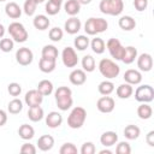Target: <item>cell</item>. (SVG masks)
Returning <instances> with one entry per match:
<instances>
[{"label": "cell", "mask_w": 154, "mask_h": 154, "mask_svg": "<svg viewBox=\"0 0 154 154\" xmlns=\"http://www.w3.org/2000/svg\"><path fill=\"white\" fill-rule=\"evenodd\" d=\"M54 97H55L57 106L60 111H67L69 108H71V106L73 103L72 90L65 85H61L55 90Z\"/></svg>", "instance_id": "obj_1"}, {"label": "cell", "mask_w": 154, "mask_h": 154, "mask_svg": "<svg viewBox=\"0 0 154 154\" xmlns=\"http://www.w3.org/2000/svg\"><path fill=\"white\" fill-rule=\"evenodd\" d=\"M107 28H108V23L103 18L90 17L84 23V31H85V34L87 35H91V36L106 31Z\"/></svg>", "instance_id": "obj_2"}, {"label": "cell", "mask_w": 154, "mask_h": 154, "mask_svg": "<svg viewBox=\"0 0 154 154\" xmlns=\"http://www.w3.org/2000/svg\"><path fill=\"white\" fill-rule=\"evenodd\" d=\"M99 71L103 77H106V79H113L120 73V67L113 60L103 58L99 63Z\"/></svg>", "instance_id": "obj_3"}, {"label": "cell", "mask_w": 154, "mask_h": 154, "mask_svg": "<svg viewBox=\"0 0 154 154\" xmlns=\"http://www.w3.org/2000/svg\"><path fill=\"white\" fill-rule=\"evenodd\" d=\"M99 10L103 14L119 16L124 10L123 0H101L99 4Z\"/></svg>", "instance_id": "obj_4"}, {"label": "cell", "mask_w": 154, "mask_h": 154, "mask_svg": "<svg viewBox=\"0 0 154 154\" xmlns=\"http://www.w3.org/2000/svg\"><path fill=\"white\" fill-rule=\"evenodd\" d=\"M85 119H87V111L81 106H76L72 108V111L67 117V125L71 129H79L83 126Z\"/></svg>", "instance_id": "obj_5"}, {"label": "cell", "mask_w": 154, "mask_h": 154, "mask_svg": "<svg viewBox=\"0 0 154 154\" xmlns=\"http://www.w3.org/2000/svg\"><path fill=\"white\" fill-rule=\"evenodd\" d=\"M8 34L11 35L12 40L14 42H18V43H23L28 40L29 37V34L25 29V26L19 23V22H12L10 25H8Z\"/></svg>", "instance_id": "obj_6"}, {"label": "cell", "mask_w": 154, "mask_h": 154, "mask_svg": "<svg viewBox=\"0 0 154 154\" xmlns=\"http://www.w3.org/2000/svg\"><path fill=\"white\" fill-rule=\"evenodd\" d=\"M135 99L138 102H152L154 100V89L149 84H142L135 90Z\"/></svg>", "instance_id": "obj_7"}, {"label": "cell", "mask_w": 154, "mask_h": 154, "mask_svg": "<svg viewBox=\"0 0 154 154\" xmlns=\"http://www.w3.org/2000/svg\"><path fill=\"white\" fill-rule=\"evenodd\" d=\"M106 47L111 54V57L116 60H122V57H123V53H124V46L122 45V42L118 40V38H109L107 42H106Z\"/></svg>", "instance_id": "obj_8"}, {"label": "cell", "mask_w": 154, "mask_h": 154, "mask_svg": "<svg viewBox=\"0 0 154 154\" xmlns=\"http://www.w3.org/2000/svg\"><path fill=\"white\" fill-rule=\"evenodd\" d=\"M61 60L66 67H75L78 64V57L72 47H65L61 52Z\"/></svg>", "instance_id": "obj_9"}, {"label": "cell", "mask_w": 154, "mask_h": 154, "mask_svg": "<svg viewBox=\"0 0 154 154\" xmlns=\"http://www.w3.org/2000/svg\"><path fill=\"white\" fill-rule=\"evenodd\" d=\"M16 60L19 65L22 66H28L32 63L34 60V54L32 51L28 47H20L16 52Z\"/></svg>", "instance_id": "obj_10"}, {"label": "cell", "mask_w": 154, "mask_h": 154, "mask_svg": "<svg viewBox=\"0 0 154 154\" xmlns=\"http://www.w3.org/2000/svg\"><path fill=\"white\" fill-rule=\"evenodd\" d=\"M114 107H116V102H114L113 97H111L108 95H103L96 102V108L101 113H111L114 109Z\"/></svg>", "instance_id": "obj_11"}, {"label": "cell", "mask_w": 154, "mask_h": 154, "mask_svg": "<svg viewBox=\"0 0 154 154\" xmlns=\"http://www.w3.org/2000/svg\"><path fill=\"white\" fill-rule=\"evenodd\" d=\"M137 67L142 72H149L153 67V58L149 53H142L137 55Z\"/></svg>", "instance_id": "obj_12"}, {"label": "cell", "mask_w": 154, "mask_h": 154, "mask_svg": "<svg viewBox=\"0 0 154 154\" xmlns=\"http://www.w3.org/2000/svg\"><path fill=\"white\" fill-rule=\"evenodd\" d=\"M43 101V96L40 94V91L37 89H31L29 91H26L25 96H24V102L29 106V107H32V106H41Z\"/></svg>", "instance_id": "obj_13"}, {"label": "cell", "mask_w": 154, "mask_h": 154, "mask_svg": "<svg viewBox=\"0 0 154 154\" xmlns=\"http://www.w3.org/2000/svg\"><path fill=\"white\" fill-rule=\"evenodd\" d=\"M69 79H70V83L73 85H82L87 81V73L82 69H75L70 72Z\"/></svg>", "instance_id": "obj_14"}, {"label": "cell", "mask_w": 154, "mask_h": 154, "mask_svg": "<svg viewBox=\"0 0 154 154\" xmlns=\"http://www.w3.org/2000/svg\"><path fill=\"white\" fill-rule=\"evenodd\" d=\"M81 28H82V23H81V20H79L76 16L70 17V18L64 23V29H65V31H66L67 34H70V35L77 34V32L81 30Z\"/></svg>", "instance_id": "obj_15"}, {"label": "cell", "mask_w": 154, "mask_h": 154, "mask_svg": "<svg viewBox=\"0 0 154 154\" xmlns=\"http://www.w3.org/2000/svg\"><path fill=\"white\" fill-rule=\"evenodd\" d=\"M124 81L131 85H137L142 82V73L138 71V70H135V69H129L125 71L124 73Z\"/></svg>", "instance_id": "obj_16"}, {"label": "cell", "mask_w": 154, "mask_h": 154, "mask_svg": "<svg viewBox=\"0 0 154 154\" xmlns=\"http://www.w3.org/2000/svg\"><path fill=\"white\" fill-rule=\"evenodd\" d=\"M61 123H63V116L57 111H52L46 116V125L51 129L59 128Z\"/></svg>", "instance_id": "obj_17"}, {"label": "cell", "mask_w": 154, "mask_h": 154, "mask_svg": "<svg viewBox=\"0 0 154 154\" xmlns=\"http://www.w3.org/2000/svg\"><path fill=\"white\" fill-rule=\"evenodd\" d=\"M118 142V135L116 131H105L100 136V143L103 147H112Z\"/></svg>", "instance_id": "obj_18"}, {"label": "cell", "mask_w": 154, "mask_h": 154, "mask_svg": "<svg viewBox=\"0 0 154 154\" xmlns=\"http://www.w3.org/2000/svg\"><path fill=\"white\" fill-rule=\"evenodd\" d=\"M54 146V138L51 135H42L37 140V148L42 152H48Z\"/></svg>", "instance_id": "obj_19"}, {"label": "cell", "mask_w": 154, "mask_h": 154, "mask_svg": "<svg viewBox=\"0 0 154 154\" xmlns=\"http://www.w3.org/2000/svg\"><path fill=\"white\" fill-rule=\"evenodd\" d=\"M5 13L7 14V17H10L12 19H18L22 16V8L19 7V5L17 2L10 1L5 6Z\"/></svg>", "instance_id": "obj_20"}, {"label": "cell", "mask_w": 154, "mask_h": 154, "mask_svg": "<svg viewBox=\"0 0 154 154\" xmlns=\"http://www.w3.org/2000/svg\"><path fill=\"white\" fill-rule=\"evenodd\" d=\"M137 58V48H135L134 46H128L124 48V53L122 57V61L126 65H130L135 61V59Z\"/></svg>", "instance_id": "obj_21"}, {"label": "cell", "mask_w": 154, "mask_h": 154, "mask_svg": "<svg viewBox=\"0 0 154 154\" xmlns=\"http://www.w3.org/2000/svg\"><path fill=\"white\" fill-rule=\"evenodd\" d=\"M57 66V60L53 59H48V58H41L38 61V69L43 72V73H51L55 70Z\"/></svg>", "instance_id": "obj_22"}, {"label": "cell", "mask_w": 154, "mask_h": 154, "mask_svg": "<svg viewBox=\"0 0 154 154\" xmlns=\"http://www.w3.org/2000/svg\"><path fill=\"white\" fill-rule=\"evenodd\" d=\"M118 25L124 31H131L136 26V22L131 16H122L118 19Z\"/></svg>", "instance_id": "obj_23"}, {"label": "cell", "mask_w": 154, "mask_h": 154, "mask_svg": "<svg viewBox=\"0 0 154 154\" xmlns=\"http://www.w3.org/2000/svg\"><path fill=\"white\" fill-rule=\"evenodd\" d=\"M64 10H65L66 14H69L70 17H73V16L79 13L81 4L78 2V0H67L64 4Z\"/></svg>", "instance_id": "obj_24"}, {"label": "cell", "mask_w": 154, "mask_h": 154, "mask_svg": "<svg viewBox=\"0 0 154 154\" xmlns=\"http://www.w3.org/2000/svg\"><path fill=\"white\" fill-rule=\"evenodd\" d=\"M61 4H63V0H48L46 2V6H45V11L48 16H55L59 13L60 8H61Z\"/></svg>", "instance_id": "obj_25"}, {"label": "cell", "mask_w": 154, "mask_h": 154, "mask_svg": "<svg viewBox=\"0 0 154 154\" xmlns=\"http://www.w3.org/2000/svg\"><path fill=\"white\" fill-rule=\"evenodd\" d=\"M134 93V88L131 84L129 83H123L120 85H118V88L116 89V94L119 99H129Z\"/></svg>", "instance_id": "obj_26"}, {"label": "cell", "mask_w": 154, "mask_h": 154, "mask_svg": "<svg viewBox=\"0 0 154 154\" xmlns=\"http://www.w3.org/2000/svg\"><path fill=\"white\" fill-rule=\"evenodd\" d=\"M137 116L140 119L147 120L149 118H152L153 116V108L149 103L147 102H141V105L137 107Z\"/></svg>", "instance_id": "obj_27"}, {"label": "cell", "mask_w": 154, "mask_h": 154, "mask_svg": "<svg viewBox=\"0 0 154 154\" xmlns=\"http://www.w3.org/2000/svg\"><path fill=\"white\" fill-rule=\"evenodd\" d=\"M32 24H34V26H35L37 30L43 31V30L48 29L51 22H49V19H48L47 16H45V14H37V16L34 17V19H32Z\"/></svg>", "instance_id": "obj_28"}, {"label": "cell", "mask_w": 154, "mask_h": 154, "mask_svg": "<svg viewBox=\"0 0 154 154\" xmlns=\"http://www.w3.org/2000/svg\"><path fill=\"white\" fill-rule=\"evenodd\" d=\"M45 117V112H43V108L41 106H32V107H29L28 109V118L36 123V122H40L42 118Z\"/></svg>", "instance_id": "obj_29"}, {"label": "cell", "mask_w": 154, "mask_h": 154, "mask_svg": "<svg viewBox=\"0 0 154 154\" xmlns=\"http://www.w3.org/2000/svg\"><path fill=\"white\" fill-rule=\"evenodd\" d=\"M18 135H19V137H20L22 140L29 141V140H31V138L34 137L35 130H34V128H32L31 125H29V124H22V125L19 126V129H18Z\"/></svg>", "instance_id": "obj_30"}, {"label": "cell", "mask_w": 154, "mask_h": 154, "mask_svg": "<svg viewBox=\"0 0 154 154\" xmlns=\"http://www.w3.org/2000/svg\"><path fill=\"white\" fill-rule=\"evenodd\" d=\"M53 83L51 82V81H48V79H42V81H40L38 82V84H37V90L40 91V94L42 95V96H48V95H51L52 93H53Z\"/></svg>", "instance_id": "obj_31"}, {"label": "cell", "mask_w": 154, "mask_h": 154, "mask_svg": "<svg viewBox=\"0 0 154 154\" xmlns=\"http://www.w3.org/2000/svg\"><path fill=\"white\" fill-rule=\"evenodd\" d=\"M140 135H141V130H140V128L137 125L129 124L124 129V136L128 140H136V138H138Z\"/></svg>", "instance_id": "obj_32"}, {"label": "cell", "mask_w": 154, "mask_h": 154, "mask_svg": "<svg viewBox=\"0 0 154 154\" xmlns=\"http://www.w3.org/2000/svg\"><path fill=\"white\" fill-rule=\"evenodd\" d=\"M89 45H90L93 52L96 53V54H102V53L105 52V49H106V43H105V41H103L101 37H95V38H93Z\"/></svg>", "instance_id": "obj_33"}, {"label": "cell", "mask_w": 154, "mask_h": 154, "mask_svg": "<svg viewBox=\"0 0 154 154\" xmlns=\"http://www.w3.org/2000/svg\"><path fill=\"white\" fill-rule=\"evenodd\" d=\"M90 41H89V37L87 35H78L75 40H73V46L77 51H84L88 48Z\"/></svg>", "instance_id": "obj_34"}, {"label": "cell", "mask_w": 154, "mask_h": 154, "mask_svg": "<svg viewBox=\"0 0 154 154\" xmlns=\"http://www.w3.org/2000/svg\"><path fill=\"white\" fill-rule=\"evenodd\" d=\"M58 54H59L58 53V49L53 45H46V46H43L42 52H41V55L43 58H48V59H53V60H57Z\"/></svg>", "instance_id": "obj_35"}, {"label": "cell", "mask_w": 154, "mask_h": 154, "mask_svg": "<svg viewBox=\"0 0 154 154\" xmlns=\"http://www.w3.org/2000/svg\"><path fill=\"white\" fill-rule=\"evenodd\" d=\"M95 59L90 54H87L82 58V70H84L85 72H93L95 70Z\"/></svg>", "instance_id": "obj_36"}, {"label": "cell", "mask_w": 154, "mask_h": 154, "mask_svg": "<svg viewBox=\"0 0 154 154\" xmlns=\"http://www.w3.org/2000/svg\"><path fill=\"white\" fill-rule=\"evenodd\" d=\"M97 90L101 95H111L113 91H114V84L106 79V81H102L99 85H97Z\"/></svg>", "instance_id": "obj_37"}, {"label": "cell", "mask_w": 154, "mask_h": 154, "mask_svg": "<svg viewBox=\"0 0 154 154\" xmlns=\"http://www.w3.org/2000/svg\"><path fill=\"white\" fill-rule=\"evenodd\" d=\"M23 109V102L22 100H19L18 97H14L13 100H11L7 105V111L11 114H18L20 111Z\"/></svg>", "instance_id": "obj_38"}, {"label": "cell", "mask_w": 154, "mask_h": 154, "mask_svg": "<svg viewBox=\"0 0 154 154\" xmlns=\"http://www.w3.org/2000/svg\"><path fill=\"white\" fill-rule=\"evenodd\" d=\"M48 36H49V40H51V41H53V42H59V41L63 38V36H64V31H63V29H60L59 26H54V28H52V29L49 30Z\"/></svg>", "instance_id": "obj_39"}, {"label": "cell", "mask_w": 154, "mask_h": 154, "mask_svg": "<svg viewBox=\"0 0 154 154\" xmlns=\"http://www.w3.org/2000/svg\"><path fill=\"white\" fill-rule=\"evenodd\" d=\"M37 7V2L35 0H25L23 5V11L26 16H34Z\"/></svg>", "instance_id": "obj_40"}, {"label": "cell", "mask_w": 154, "mask_h": 154, "mask_svg": "<svg viewBox=\"0 0 154 154\" xmlns=\"http://www.w3.org/2000/svg\"><path fill=\"white\" fill-rule=\"evenodd\" d=\"M14 47V41L12 38H1L0 40V51H2L4 53H8L13 49Z\"/></svg>", "instance_id": "obj_41"}, {"label": "cell", "mask_w": 154, "mask_h": 154, "mask_svg": "<svg viewBox=\"0 0 154 154\" xmlns=\"http://www.w3.org/2000/svg\"><path fill=\"white\" fill-rule=\"evenodd\" d=\"M7 91H8V94L11 96L17 97L22 93V85L19 83H17V82H12V83H10L7 85Z\"/></svg>", "instance_id": "obj_42"}, {"label": "cell", "mask_w": 154, "mask_h": 154, "mask_svg": "<svg viewBox=\"0 0 154 154\" xmlns=\"http://www.w3.org/2000/svg\"><path fill=\"white\" fill-rule=\"evenodd\" d=\"M59 153L60 154H76L77 153V147L71 142H66L60 147Z\"/></svg>", "instance_id": "obj_43"}, {"label": "cell", "mask_w": 154, "mask_h": 154, "mask_svg": "<svg viewBox=\"0 0 154 154\" xmlns=\"http://www.w3.org/2000/svg\"><path fill=\"white\" fill-rule=\"evenodd\" d=\"M116 153H118V154H130L131 153V147H130V144L128 142L122 141V142H119L117 144Z\"/></svg>", "instance_id": "obj_44"}, {"label": "cell", "mask_w": 154, "mask_h": 154, "mask_svg": "<svg viewBox=\"0 0 154 154\" xmlns=\"http://www.w3.org/2000/svg\"><path fill=\"white\" fill-rule=\"evenodd\" d=\"M96 150L95 144L93 142H84L81 147V154H94Z\"/></svg>", "instance_id": "obj_45"}, {"label": "cell", "mask_w": 154, "mask_h": 154, "mask_svg": "<svg viewBox=\"0 0 154 154\" xmlns=\"http://www.w3.org/2000/svg\"><path fill=\"white\" fill-rule=\"evenodd\" d=\"M20 153L22 154H35L36 153V147L29 142H25L20 147Z\"/></svg>", "instance_id": "obj_46"}, {"label": "cell", "mask_w": 154, "mask_h": 154, "mask_svg": "<svg viewBox=\"0 0 154 154\" xmlns=\"http://www.w3.org/2000/svg\"><path fill=\"white\" fill-rule=\"evenodd\" d=\"M134 6L138 12H142L148 7V0H134Z\"/></svg>", "instance_id": "obj_47"}, {"label": "cell", "mask_w": 154, "mask_h": 154, "mask_svg": "<svg viewBox=\"0 0 154 154\" xmlns=\"http://www.w3.org/2000/svg\"><path fill=\"white\" fill-rule=\"evenodd\" d=\"M146 142H147L148 146L154 147V130H152V131H149V132L147 134V136H146Z\"/></svg>", "instance_id": "obj_48"}, {"label": "cell", "mask_w": 154, "mask_h": 154, "mask_svg": "<svg viewBox=\"0 0 154 154\" xmlns=\"http://www.w3.org/2000/svg\"><path fill=\"white\" fill-rule=\"evenodd\" d=\"M7 122V113L4 109H0V126H4Z\"/></svg>", "instance_id": "obj_49"}, {"label": "cell", "mask_w": 154, "mask_h": 154, "mask_svg": "<svg viewBox=\"0 0 154 154\" xmlns=\"http://www.w3.org/2000/svg\"><path fill=\"white\" fill-rule=\"evenodd\" d=\"M4 35H5V26L2 24H0V38L4 37Z\"/></svg>", "instance_id": "obj_50"}, {"label": "cell", "mask_w": 154, "mask_h": 154, "mask_svg": "<svg viewBox=\"0 0 154 154\" xmlns=\"http://www.w3.org/2000/svg\"><path fill=\"white\" fill-rule=\"evenodd\" d=\"M99 153H100V154H112V150H109V149H102V150H100Z\"/></svg>", "instance_id": "obj_51"}, {"label": "cell", "mask_w": 154, "mask_h": 154, "mask_svg": "<svg viewBox=\"0 0 154 154\" xmlns=\"http://www.w3.org/2000/svg\"><path fill=\"white\" fill-rule=\"evenodd\" d=\"M78 2H79L81 5H88V4L91 2V0H78Z\"/></svg>", "instance_id": "obj_52"}, {"label": "cell", "mask_w": 154, "mask_h": 154, "mask_svg": "<svg viewBox=\"0 0 154 154\" xmlns=\"http://www.w3.org/2000/svg\"><path fill=\"white\" fill-rule=\"evenodd\" d=\"M35 1H36V2H37V4H41V2H43V1H45V0H35Z\"/></svg>", "instance_id": "obj_53"}, {"label": "cell", "mask_w": 154, "mask_h": 154, "mask_svg": "<svg viewBox=\"0 0 154 154\" xmlns=\"http://www.w3.org/2000/svg\"><path fill=\"white\" fill-rule=\"evenodd\" d=\"M0 1H6V0H0Z\"/></svg>", "instance_id": "obj_54"}]
</instances>
